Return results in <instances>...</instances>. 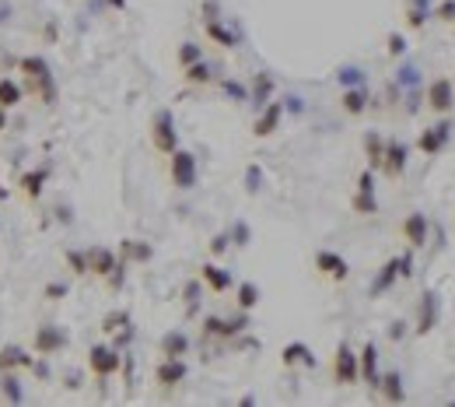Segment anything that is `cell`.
<instances>
[{
  "label": "cell",
  "instance_id": "30",
  "mask_svg": "<svg viewBox=\"0 0 455 407\" xmlns=\"http://www.w3.org/2000/svg\"><path fill=\"white\" fill-rule=\"evenodd\" d=\"M256 302H259V288H256L252 281H242V284H238V309L249 312Z\"/></svg>",
  "mask_w": 455,
  "mask_h": 407
},
{
  "label": "cell",
  "instance_id": "29",
  "mask_svg": "<svg viewBox=\"0 0 455 407\" xmlns=\"http://www.w3.org/2000/svg\"><path fill=\"white\" fill-rule=\"evenodd\" d=\"M182 71H186V81L190 84H210V81H214V71H210V64H203V60L182 67Z\"/></svg>",
  "mask_w": 455,
  "mask_h": 407
},
{
  "label": "cell",
  "instance_id": "36",
  "mask_svg": "<svg viewBox=\"0 0 455 407\" xmlns=\"http://www.w3.org/2000/svg\"><path fill=\"white\" fill-rule=\"evenodd\" d=\"M196 60H203V56H200V46H193V42L179 46V64H182V67H190V64H196Z\"/></svg>",
  "mask_w": 455,
  "mask_h": 407
},
{
  "label": "cell",
  "instance_id": "31",
  "mask_svg": "<svg viewBox=\"0 0 455 407\" xmlns=\"http://www.w3.org/2000/svg\"><path fill=\"white\" fill-rule=\"evenodd\" d=\"M127 327H130V312L127 309H116V312H109L102 319V330L105 334H119V330H127Z\"/></svg>",
  "mask_w": 455,
  "mask_h": 407
},
{
  "label": "cell",
  "instance_id": "9",
  "mask_svg": "<svg viewBox=\"0 0 455 407\" xmlns=\"http://www.w3.org/2000/svg\"><path fill=\"white\" fill-rule=\"evenodd\" d=\"M354 211H357V214H375V211H378V200H375V176H372V169H364V172H361V180H357Z\"/></svg>",
  "mask_w": 455,
  "mask_h": 407
},
{
  "label": "cell",
  "instance_id": "21",
  "mask_svg": "<svg viewBox=\"0 0 455 407\" xmlns=\"http://www.w3.org/2000/svg\"><path fill=\"white\" fill-rule=\"evenodd\" d=\"M207 36L214 39L221 49H235V46H238V36L231 32V28L221 25V18H207Z\"/></svg>",
  "mask_w": 455,
  "mask_h": 407
},
{
  "label": "cell",
  "instance_id": "26",
  "mask_svg": "<svg viewBox=\"0 0 455 407\" xmlns=\"http://www.w3.org/2000/svg\"><path fill=\"white\" fill-rule=\"evenodd\" d=\"M119 256L123 260H151V246L147 243H140V239H123V246H119Z\"/></svg>",
  "mask_w": 455,
  "mask_h": 407
},
{
  "label": "cell",
  "instance_id": "1",
  "mask_svg": "<svg viewBox=\"0 0 455 407\" xmlns=\"http://www.w3.org/2000/svg\"><path fill=\"white\" fill-rule=\"evenodd\" d=\"M18 71L25 74V88L32 92L36 99H42L46 106H53L56 102V81H53V71H49V64L42 60V56H21L18 60Z\"/></svg>",
  "mask_w": 455,
  "mask_h": 407
},
{
  "label": "cell",
  "instance_id": "7",
  "mask_svg": "<svg viewBox=\"0 0 455 407\" xmlns=\"http://www.w3.org/2000/svg\"><path fill=\"white\" fill-rule=\"evenodd\" d=\"M413 274V256L410 253H403V256H396V260H389V264L382 267V274L375 278V284H372V295H378L382 288H389L396 278H410Z\"/></svg>",
  "mask_w": 455,
  "mask_h": 407
},
{
  "label": "cell",
  "instance_id": "20",
  "mask_svg": "<svg viewBox=\"0 0 455 407\" xmlns=\"http://www.w3.org/2000/svg\"><path fill=\"white\" fill-rule=\"evenodd\" d=\"M428 106L434 112H448L452 109V84L448 81H434L431 88H428Z\"/></svg>",
  "mask_w": 455,
  "mask_h": 407
},
{
  "label": "cell",
  "instance_id": "44",
  "mask_svg": "<svg viewBox=\"0 0 455 407\" xmlns=\"http://www.w3.org/2000/svg\"><path fill=\"white\" fill-rule=\"evenodd\" d=\"M235 239H238V246H246V239H249V228L242 225V221L235 225Z\"/></svg>",
  "mask_w": 455,
  "mask_h": 407
},
{
  "label": "cell",
  "instance_id": "47",
  "mask_svg": "<svg viewBox=\"0 0 455 407\" xmlns=\"http://www.w3.org/2000/svg\"><path fill=\"white\" fill-rule=\"evenodd\" d=\"M8 197H11V190H8V186H4V183H0V204H4V200H8Z\"/></svg>",
  "mask_w": 455,
  "mask_h": 407
},
{
  "label": "cell",
  "instance_id": "5",
  "mask_svg": "<svg viewBox=\"0 0 455 407\" xmlns=\"http://www.w3.org/2000/svg\"><path fill=\"white\" fill-rule=\"evenodd\" d=\"M168 158H172V162H168V176H172V183H175L179 190H193V186H196V158H193V151L175 148Z\"/></svg>",
  "mask_w": 455,
  "mask_h": 407
},
{
  "label": "cell",
  "instance_id": "38",
  "mask_svg": "<svg viewBox=\"0 0 455 407\" xmlns=\"http://www.w3.org/2000/svg\"><path fill=\"white\" fill-rule=\"evenodd\" d=\"M49 302H60V299H64L67 295V284L64 281H53V284H46V292H42Z\"/></svg>",
  "mask_w": 455,
  "mask_h": 407
},
{
  "label": "cell",
  "instance_id": "24",
  "mask_svg": "<svg viewBox=\"0 0 455 407\" xmlns=\"http://www.w3.org/2000/svg\"><path fill=\"white\" fill-rule=\"evenodd\" d=\"M378 386H382V397L389 400V404H400L406 393H403V380H400V372H385L382 380H378Z\"/></svg>",
  "mask_w": 455,
  "mask_h": 407
},
{
  "label": "cell",
  "instance_id": "13",
  "mask_svg": "<svg viewBox=\"0 0 455 407\" xmlns=\"http://www.w3.org/2000/svg\"><path fill=\"white\" fill-rule=\"evenodd\" d=\"M46 180H49V169L42 165H36V169H28V172H21V180H18V190L28 197V200H39L42 197V190H46Z\"/></svg>",
  "mask_w": 455,
  "mask_h": 407
},
{
  "label": "cell",
  "instance_id": "3",
  "mask_svg": "<svg viewBox=\"0 0 455 407\" xmlns=\"http://www.w3.org/2000/svg\"><path fill=\"white\" fill-rule=\"evenodd\" d=\"M151 144H155L158 155H172L179 148V130H175V116L172 109H161L151 123Z\"/></svg>",
  "mask_w": 455,
  "mask_h": 407
},
{
  "label": "cell",
  "instance_id": "32",
  "mask_svg": "<svg viewBox=\"0 0 455 407\" xmlns=\"http://www.w3.org/2000/svg\"><path fill=\"white\" fill-rule=\"evenodd\" d=\"M0 393H4V400H11V404H21V400H25V393H21V386H18V375H14V372H4V380H0Z\"/></svg>",
  "mask_w": 455,
  "mask_h": 407
},
{
  "label": "cell",
  "instance_id": "43",
  "mask_svg": "<svg viewBox=\"0 0 455 407\" xmlns=\"http://www.w3.org/2000/svg\"><path fill=\"white\" fill-rule=\"evenodd\" d=\"M228 249V236H214V243H210V253H214V256H221Z\"/></svg>",
  "mask_w": 455,
  "mask_h": 407
},
{
  "label": "cell",
  "instance_id": "33",
  "mask_svg": "<svg viewBox=\"0 0 455 407\" xmlns=\"http://www.w3.org/2000/svg\"><path fill=\"white\" fill-rule=\"evenodd\" d=\"M270 92H273V81H270V74H256V81H252V102H256V106H266Z\"/></svg>",
  "mask_w": 455,
  "mask_h": 407
},
{
  "label": "cell",
  "instance_id": "34",
  "mask_svg": "<svg viewBox=\"0 0 455 407\" xmlns=\"http://www.w3.org/2000/svg\"><path fill=\"white\" fill-rule=\"evenodd\" d=\"M434 327V295L428 292L424 295V309H420V323H417V334H428Z\"/></svg>",
  "mask_w": 455,
  "mask_h": 407
},
{
  "label": "cell",
  "instance_id": "25",
  "mask_svg": "<svg viewBox=\"0 0 455 407\" xmlns=\"http://www.w3.org/2000/svg\"><path fill=\"white\" fill-rule=\"evenodd\" d=\"M284 365H315V358H312V352H309V344H301V341H294V344H287L284 347Z\"/></svg>",
  "mask_w": 455,
  "mask_h": 407
},
{
  "label": "cell",
  "instance_id": "6",
  "mask_svg": "<svg viewBox=\"0 0 455 407\" xmlns=\"http://www.w3.org/2000/svg\"><path fill=\"white\" fill-rule=\"evenodd\" d=\"M333 380H337L340 386H354L361 380V365H357V355L350 352V344L337 347V358H333Z\"/></svg>",
  "mask_w": 455,
  "mask_h": 407
},
{
  "label": "cell",
  "instance_id": "4",
  "mask_svg": "<svg viewBox=\"0 0 455 407\" xmlns=\"http://www.w3.org/2000/svg\"><path fill=\"white\" fill-rule=\"evenodd\" d=\"M88 369L95 372L99 380H109V375H116L123 369V355H119V347H112V344H91Z\"/></svg>",
  "mask_w": 455,
  "mask_h": 407
},
{
  "label": "cell",
  "instance_id": "23",
  "mask_svg": "<svg viewBox=\"0 0 455 407\" xmlns=\"http://www.w3.org/2000/svg\"><path fill=\"white\" fill-rule=\"evenodd\" d=\"M21 99H25L21 84L11 77H0V109H14V106H21Z\"/></svg>",
  "mask_w": 455,
  "mask_h": 407
},
{
  "label": "cell",
  "instance_id": "45",
  "mask_svg": "<svg viewBox=\"0 0 455 407\" xmlns=\"http://www.w3.org/2000/svg\"><path fill=\"white\" fill-rule=\"evenodd\" d=\"M256 183H259V169H256V165H252V169H249V190H259V186H256Z\"/></svg>",
  "mask_w": 455,
  "mask_h": 407
},
{
  "label": "cell",
  "instance_id": "41",
  "mask_svg": "<svg viewBox=\"0 0 455 407\" xmlns=\"http://www.w3.org/2000/svg\"><path fill=\"white\" fill-rule=\"evenodd\" d=\"M196 295H200V284H186V306H190V312H193V309H196V302H200Z\"/></svg>",
  "mask_w": 455,
  "mask_h": 407
},
{
  "label": "cell",
  "instance_id": "19",
  "mask_svg": "<svg viewBox=\"0 0 455 407\" xmlns=\"http://www.w3.org/2000/svg\"><path fill=\"white\" fill-rule=\"evenodd\" d=\"M158 352H161V358H182V355L190 352V337L182 334V330H168L161 337V344H158Z\"/></svg>",
  "mask_w": 455,
  "mask_h": 407
},
{
  "label": "cell",
  "instance_id": "15",
  "mask_svg": "<svg viewBox=\"0 0 455 407\" xmlns=\"http://www.w3.org/2000/svg\"><path fill=\"white\" fill-rule=\"evenodd\" d=\"M281 116H284V106H281V102H266L263 112H259V120L252 123V134H256V137H270L273 130L281 127Z\"/></svg>",
  "mask_w": 455,
  "mask_h": 407
},
{
  "label": "cell",
  "instance_id": "46",
  "mask_svg": "<svg viewBox=\"0 0 455 407\" xmlns=\"http://www.w3.org/2000/svg\"><path fill=\"white\" fill-rule=\"evenodd\" d=\"M8 130V109H0V134Z\"/></svg>",
  "mask_w": 455,
  "mask_h": 407
},
{
  "label": "cell",
  "instance_id": "42",
  "mask_svg": "<svg viewBox=\"0 0 455 407\" xmlns=\"http://www.w3.org/2000/svg\"><path fill=\"white\" fill-rule=\"evenodd\" d=\"M403 49H406V42H403V36H389V53H392V56H400Z\"/></svg>",
  "mask_w": 455,
  "mask_h": 407
},
{
  "label": "cell",
  "instance_id": "28",
  "mask_svg": "<svg viewBox=\"0 0 455 407\" xmlns=\"http://www.w3.org/2000/svg\"><path fill=\"white\" fill-rule=\"evenodd\" d=\"M364 151H368V165L372 169H382V155H385V144L378 134H368L364 137Z\"/></svg>",
  "mask_w": 455,
  "mask_h": 407
},
{
  "label": "cell",
  "instance_id": "8",
  "mask_svg": "<svg viewBox=\"0 0 455 407\" xmlns=\"http://www.w3.org/2000/svg\"><path fill=\"white\" fill-rule=\"evenodd\" d=\"M119 264H123V260H119L112 249H105V246H91L88 249V271L95 278H112L119 271Z\"/></svg>",
  "mask_w": 455,
  "mask_h": 407
},
{
  "label": "cell",
  "instance_id": "37",
  "mask_svg": "<svg viewBox=\"0 0 455 407\" xmlns=\"http://www.w3.org/2000/svg\"><path fill=\"white\" fill-rule=\"evenodd\" d=\"M221 88L231 95V99H238V102H249V92H246V84H238V81H221Z\"/></svg>",
  "mask_w": 455,
  "mask_h": 407
},
{
  "label": "cell",
  "instance_id": "14",
  "mask_svg": "<svg viewBox=\"0 0 455 407\" xmlns=\"http://www.w3.org/2000/svg\"><path fill=\"white\" fill-rule=\"evenodd\" d=\"M357 365H361V380L375 390L378 380H382V375H378V347L375 344H364L361 355H357Z\"/></svg>",
  "mask_w": 455,
  "mask_h": 407
},
{
  "label": "cell",
  "instance_id": "12",
  "mask_svg": "<svg viewBox=\"0 0 455 407\" xmlns=\"http://www.w3.org/2000/svg\"><path fill=\"white\" fill-rule=\"evenodd\" d=\"M186 362H182V358H161L158 362V369H155V380L165 386V390H172V386H179L182 380H186Z\"/></svg>",
  "mask_w": 455,
  "mask_h": 407
},
{
  "label": "cell",
  "instance_id": "27",
  "mask_svg": "<svg viewBox=\"0 0 455 407\" xmlns=\"http://www.w3.org/2000/svg\"><path fill=\"white\" fill-rule=\"evenodd\" d=\"M343 109L350 116H361L364 109H368V95H364V88H347L343 92Z\"/></svg>",
  "mask_w": 455,
  "mask_h": 407
},
{
  "label": "cell",
  "instance_id": "11",
  "mask_svg": "<svg viewBox=\"0 0 455 407\" xmlns=\"http://www.w3.org/2000/svg\"><path fill=\"white\" fill-rule=\"evenodd\" d=\"M315 267H319L326 278H333V281H347V274H350L347 260H343L340 253H333V249H319V253H315Z\"/></svg>",
  "mask_w": 455,
  "mask_h": 407
},
{
  "label": "cell",
  "instance_id": "39",
  "mask_svg": "<svg viewBox=\"0 0 455 407\" xmlns=\"http://www.w3.org/2000/svg\"><path fill=\"white\" fill-rule=\"evenodd\" d=\"M340 81H343V84H361L364 74H361L357 67H343V71H340Z\"/></svg>",
  "mask_w": 455,
  "mask_h": 407
},
{
  "label": "cell",
  "instance_id": "35",
  "mask_svg": "<svg viewBox=\"0 0 455 407\" xmlns=\"http://www.w3.org/2000/svg\"><path fill=\"white\" fill-rule=\"evenodd\" d=\"M67 264H70V271H74L77 278L91 274V271H88V249H84V253H81V249H67Z\"/></svg>",
  "mask_w": 455,
  "mask_h": 407
},
{
  "label": "cell",
  "instance_id": "2",
  "mask_svg": "<svg viewBox=\"0 0 455 407\" xmlns=\"http://www.w3.org/2000/svg\"><path fill=\"white\" fill-rule=\"evenodd\" d=\"M70 347V334L64 327H56V323H42L36 327L32 334V352L39 358H49V355H60V352H67Z\"/></svg>",
  "mask_w": 455,
  "mask_h": 407
},
{
  "label": "cell",
  "instance_id": "17",
  "mask_svg": "<svg viewBox=\"0 0 455 407\" xmlns=\"http://www.w3.org/2000/svg\"><path fill=\"white\" fill-rule=\"evenodd\" d=\"M200 278H203V284L210 288V292H218V295H224L228 288H231V274L224 267H218V264H203L200 267Z\"/></svg>",
  "mask_w": 455,
  "mask_h": 407
},
{
  "label": "cell",
  "instance_id": "22",
  "mask_svg": "<svg viewBox=\"0 0 455 407\" xmlns=\"http://www.w3.org/2000/svg\"><path fill=\"white\" fill-rule=\"evenodd\" d=\"M403 232H406V239H410L413 249L424 246V243H428V218H424V214H410L403 221Z\"/></svg>",
  "mask_w": 455,
  "mask_h": 407
},
{
  "label": "cell",
  "instance_id": "40",
  "mask_svg": "<svg viewBox=\"0 0 455 407\" xmlns=\"http://www.w3.org/2000/svg\"><path fill=\"white\" fill-rule=\"evenodd\" d=\"M438 18L441 21H455V0H445V4L438 8Z\"/></svg>",
  "mask_w": 455,
  "mask_h": 407
},
{
  "label": "cell",
  "instance_id": "18",
  "mask_svg": "<svg viewBox=\"0 0 455 407\" xmlns=\"http://www.w3.org/2000/svg\"><path fill=\"white\" fill-rule=\"evenodd\" d=\"M445 140H448V123H441V127H428V130L420 134L417 148H420L424 155H438V151L445 148Z\"/></svg>",
  "mask_w": 455,
  "mask_h": 407
},
{
  "label": "cell",
  "instance_id": "10",
  "mask_svg": "<svg viewBox=\"0 0 455 407\" xmlns=\"http://www.w3.org/2000/svg\"><path fill=\"white\" fill-rule=\"evenodd\" d=\"M406 144L403 140H385V155H382V169H385V176H403V169H406Z\"/></svg>",
  "mask_w": 455,
  "mask_h": 407
},
{
  "label": "cell",
  "instance_id": "16",
  "mask_svg": "<svg viewBox=\"0 0 455 407\" xmlns=\"http://www.w3.org/2000/svg\"><path fill=\"white\" fill-rule=\"evenodd\" d=\"M32 355L25 352V347L18 344H8V347H0V372H18V369H32Z\"/></svg>",
  "mask_w": 455,
  "mask_h": 407
}]
</instances>
